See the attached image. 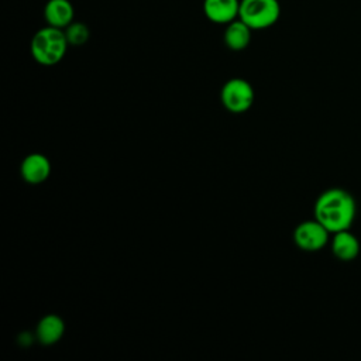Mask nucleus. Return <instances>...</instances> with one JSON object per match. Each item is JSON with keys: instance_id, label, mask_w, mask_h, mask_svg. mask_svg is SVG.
I'll return each mask as SVG.
<instances>
[{"instance_id": "nucleus-1", "label": "nucleus", "mask_w": 361, "mask_h": 361, "mask_svg": "<svg viewBox=\"0 0 361 361\" xmlns=\"http://www.w3.org/2000/svg\"><path fill=\"white\" fill-rule=\"evenodd\" d=\"M355 200L338 188L324 190L314 203V217L330 233L348 230L355 217Z\"/></svg>"}, {"instance_id": "nucleus-2", "label": "nucleus", "mask_w": 361, "mask_h": 361, "mask_svg": "<svg viewBox=\"0 0 361 361\" xmlns=\"http://www.w3.org/2000/svg\"><path fill=\"white\" fill-rule=\"evenodd\" d=\"M68 45L69 44L62 28L47 25L34 34L30 44V51L38 63L52 66L62 61Z\"/></svg>"}, {"instance_id": "nucleus-3", "label": "nucleus", "mask_w": 361, "mask_h": 361, "mask_svg": "<svg viewBox=\"0 0 361 361\" xmlns=\"http://www.w3.org/2000/svg\"><path fill=\"white\" fill-rule=\"evenodd\" d=\"M281 16L278 0H240L241 18L251 30H264L274 25Z\"/></svg>"}, {"instance_id": "nucleus-4", "label": "nucleus", "mask_w": 361, "mask_h": 361, "mask_svg": "<svg viewBox=\"0 0 361 361\" xmlns=\"http://www.w3.org/2000/svg\"><path fill=\"white\" fill-rule=\"evenodd\" d=\"M220 99L228 111L243 113L252 106L254 90L247 80L241 78H233L223 85Z\"/></svg>"}, {"instance_id": "nucleus-5", "label": "nucleus", "mask_w": 361, "mask_h": 361, "mask_svg": "<svg viewBox=\"0 0 361 361\" xmlns=\"http://www.w3.org/2000/svg\"><path fill=\"white\" fill-rule=\"evenodd\" d=\"M329 233L330 231L314 219L298 224L293 231V240L300 250L319 251L327 244Z\"/></svg>"}, {"instance_id": "nucleus-6", "label": "nucleus", "mask_w": 361, "mask_h": 361, "mask_svg": "<svg viewBox=\"0 0 361 361\" xmlns=\"http://www.w3.org/2000/svg\"><path fill=\"white\" fill-rule=\"evenodd\" d=\"M20 171L25 182L31 185H38L48 179L51 173V164L45 155L39 152H32L23 159Z\"/></svg>"}, {"instance_id": "nucleus-7", "label": "nucleus", "mask_w": 361, "mask_h": 361, "mask_svg": "<svg viewBox=\"0 0 361 361\" xmlns=\"http://www.w3.org/2000/svg\"><path fill=\"white\" fill-rule=\"evenodd\" d=\"M204 16L216 24H228L238 18L240 0H204Z\"/></svg>"}, {"instance_id": "nucleus-8", "label": "nucleus", "mask_w": 361, "mask_h": 361, "mask_svg": "<svg viewBox=\"0 0 361 361\" xmlns=\"http://www.w3.org/2000/svg\"><path fill=\"white\" fill-rule=\"evenodd\" d=\"M73 6L69 0H48L44 7V17L48 25L66 28L73 21Z\"/></svg>"}, {"instance_id": "nucleus-9", "label": "nucleus", "mask_w": 361, "mask_h": 361, "mask_svg": "<svg viewBox=\"0 0 361 361\" xmlns=\"http://www.w3.org/2000/svg\"><path fill=\"white\" fill-rule=\"evenodd\" d=\"M63 331L65 324L56 314H47L37 324V338L44 345H51L59 341Z\"/></svg>"}, {"instance_id": "nucleus-10", "label": "nucleus", "mask_w": 361, "mask_h": 361, "mask_svg": "<svg viewBox=\"0 0 361 361\" xmlns=\"http://www.w3.org/2000/svg\"><path fill=\"white\" fill-rule=\"evenodd\" d=\"M251 28L241 20L235 18L227 24L224 31V44L233 51H241L248 47L251 41Z\"/></svg>"}, {"instance_id": "nucleus-11", "label": "nucleus", "mask_w": 361, "mask_h": 361, "mask_svg": "<svg viewBox=\"0 0 361 361\" xmlns=\"http://www.w3.org/2000/svg\"><path fill=\"white\" fill-rule=\"evenodd\" d=\"M331 250L334 255L341 261H351L358 255L360 243L354 234L348 230H341L334 233L331 241Z\"/></svg>"}, {"instance_id": "nucleus-12", "label": "nucleus", "mask_w": 361, "mask_h": 361, "mask_svg": "<svg viewBox=\"0 0 361 361\" xmlns=\"http://www.w3.org/2000/svg\"><path fill=\"white\" fill-rule=\"evenodd\" d=\"M65 37L68 39L69 45H83L85 42H87L89 37H90V31L89 27L85 23H71L66 28H63Z\"/></svg>"}]
</instances>
